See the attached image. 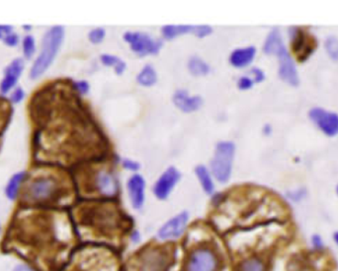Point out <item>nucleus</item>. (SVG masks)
<instances>
[{
    "label": "nucleus",
    "instance_id": "nucleus-1",
    "mask_svg": "<svg viewBox=\"0 0 338 271\" xmlns=\"http://www.w3.org/2000/svg\"><path fill=\"white\" fill-rule=\"evenodd\" d=\"M64 35L65 31L61 26H56L46 33L42 43V52L30 70L32 79L40 77L51 66L62 46Z\"/></svg>",
    "mask_w": 338,
    "mask_h": 271
},
{
    "label": "nucleus",
    "instance_id": "nucleus-2",
    "mask_svg": "<svg viewBox=\"0 0 338 271\" xmlns=\"http://www.w3.org/2000/svg\"><path fill=\"white\" fill-rule=\"evenodd\" d=\"M235 144L229 141L218 143L212 160V173L220 182H227L230 180L235 156Z\"/></svg>",
    "mask_w": 338,
    "mask_h": 271
},
{
    "label": "nucleus",
    "instance_id": "nucleus-3",
    "mask_svg": "<svg viewBox=\"0 0 338 271\" xmlns=\"http://www.w3.org/2000/svg\"><path fill=\"white\" fill-rule=\"evenodd\" d=\"M59 183L58 179L52 176H43L32 180L28 191L34 200H47L59 190Z\"/></svg>",
    "mask_w": 338,
    "mask_h": 271
},
{
    "label": "nucleus",
    "instance_id": "nucleus-4",
    "mask_svg": "<svg viewBox=\"0 0 338 271\" xmlns=\"http://www.w3.org/2000/svg\"><path fill=\"white\" fill-rule=\"evenodd\" d=\"M124 38L131 45L132 50L139 56L156 54L161 47L160 41L153 40L142 33L128 32L125 34Z\"/></svg>",
    "mask_w": 338,
    "mask_h": 271
},
{
    "label": "nucleus",
    "instance_id": "nucleus-5",
    "mask_svg": "<svg viewBox=\"0 0 338 271\" xmlns=\"http://www.w3.org/2000/svg\"><path fill=\"white\" fill-rule=\"evenodd\" d=\"M217 257L215 253L208 248H198L191 254L187 271H216Z\"/></svg>",
    "mask_w": 338,
    "mask_h": 271
},
{
    "label": "nucleus",
    "instance_id": "nucleus-6",
    "mask_svg": "<svg viewBox=\"0 0 338 271\" xmlns=\"http://www.w3.org/2000/svg\"><path fill=\"white\" fill-rule=\"evenodd\" d=\"M291 45L298 59L304 60L312 53L316 44L311 36L299 28L291 30Z\"/></svg>",
    "mask_w": 338,
    "mask_h": 271
},
{
    "label": "nucleus",
    "instance_id": "nucleus-7",
    "mask_svg": "<svg viewBox=\"0 0 338 271\" xmlns=\"http://www.w3.org/2000/svg\"><path fill=\"white\" fill-rule=\"evenodd\" d=\"M309 118L328 136L338 134V115L319 108H314L309 113Z\"/></svg>",
    "mask_w": 338,
    "mask_h": 271
},
{
    "label": "nucleus",
    "instance_id": "nucleus-8",
    "mask_svg": "<svg viewBox=\"0 0 338 271\" xmlns=\"http://www.w3.org/2000/svg\"><path fill=\"white\" fill-rule=\"evenodd\" d=\"M188 213L181 212L167 221L158 231V237L162 240H175L182 236L188 223Z\"/></svg>",
    "mask_w": 338,
    "mask_h": 271
},
{
    "label": "nucleus",
    "instance_id": "nucleus-9",
    "mask_svg": "<svg viewBox=\"0 0 338 271\" xmlns=\"http://www.w3.org/2000/svg\"><path fill=\"white\" fill-rule=\"evenodd\" d=\"M275 55L279 59V75L281 79L290 85L297 86L299 84L298 72L296 65L286 48L282 46Z\"/></svg>",
    "mask_w": 338,
    "mask_h": 271
},
{
    "label": "nucleus",
    "instance_id": "nucleus-10",
    "mask_svg": "<svg viewBox=\"0 0 338 271\" xmlns=\"http://www.w3.org/2000/svg\"><path fill=\"white\" fill-rule=\"evenodd\" d=\"M94 186L101 195L106 197L114 196L118 190L116 177L107 169H100L94 174Z\"/></svg>",
    "mask_w": 338,
    "mask_h": 271
},
{
    "label": "nucleus",
    "instance_id": "nucleus-11",
    "mask_svg": "<svg viewBox=\"0 0 338 271\" xmlns=\"http://www.w3.org/2000/svg\"><path fill=\"white\" fill-rule=\"evenodd\" d=\"M180 179V173L173 167L168 168L156 181L153 191L157 198L165 199Z\"/></svg>",
    "mask_w": 338,
    "mask_h": 271
},
{
    "label": "nucleus",
    "instance_id": "nucleus-12",
    "mask_svg": "<svg viewBox=\"0 0 338 271\" xmlns=\"http://www.w3.org/2000/svg\"><path fill=\"white\" fill-rule=\"evenodd\" d=\"M23 68H24L23 61L20 59L14 60L5 69L4 78L1 84H0V91H1L3 94L9 92L17 83L18 79L20 78Z\"/></svg>",
    "mask_w": 338,
    "mask_h": 271
},
{
    "label": "nucleus",
    "instance_id": "nucleus-13",
    "mask_svg": "<svg viewBox=\"0 0 338 271\" xmlns=\"http://www.w3.org/2000/svg\"><path fill=\"white\" fill-rule=\"evenodd\" d=\"M145 182L141 176L134 175L128 181V190L132 205L135 209H139L144 201Z\"/></svg>",
    "mask_w": 338,
    "mask_h": 271
},
{
    "label": "nucleus",
    "instance_id": "nucleus-14",
    "mask_svg": "<svg viewBox=\"0 0 338 271\" xmlns=\"http://www.w3.org/2000/svg\"><path fill=\"white\" fill-rule=\"evenodd\" d=\"M173 102L178 109L185 113L197 111L202 106L200 97H190L186 91H177L173 96Z\"/></svg>",
    "mask_w": 338,
    "mask_h": 271
},
{
    "label": "nucleus",
    "instance_id": "nucleus-15",
    "mask_svg": "<svg viewBox=\"0 0 338 271\" xmlns=\"http://www.w3.org/2000/svg\"><path fill=\"white\" fill-rule=\"evenodd\" d=\"M255 54L256 51L253 47L238 49L232 54L230 61L236 67H244L251 63L255 57Z\"/></svg>",
    "mask_w": 338,
    "mask_h": 271
},
{
    "label": "nucleus",
    "instance_id": "nucleus-16",
    "mask_svg": "<svg viewBox=\"0 0 338 271\" xmlns=\"http://www.w3.org/2000/svg\"><path fill=\"white\" fill-rule=\"evenodd\" d=\"M282 46L284 45L279 31L273 30L266 40V43L264 45V52L268 55H275Z\"/></svg>",
    "mask_w": 338,
    "mask_h": 271
},
{
    "label": "nucleus",
    "instance_id": "nucleus-17",
    "mask_svg": "<svg viewBox=\"0 0 338 271\" xmlns=\"http://www.w3.org/2000/svg\"><path fill=\"white\" fill-rule=\"evenodd\" d=\"M25 177V172H20L15 174L9 181V182L6 185V189H5V193L6 196L10 199V200H14L17 197L18 191H19V187H20V183L23 181Z\"/></svg>",
    "mask_w": 338,
    "mask_h": 271
},
{
    "label": "nucleus",
    "instance_id": "nucleus-18",
    "mask_svg": "<svg viewBox=\"0 0 338 271\" xmlns=\"http://www.w3.org/2000/svg\"><path fill=\"white\" fill-rule=\"evenodd\" d=\"M195 172H196V175H197L204 190L208 194H211L214 191V183H213L212 178H211L210 173L207 170V168L205 166L200 165L195 169Z\"/></svg>",
    "mask_w": 338,
    "mask_h": 271
},
{
    "label": "nucleus",
    "instance_id": "nucleus-19",
    "mask_svg": "<svg viewBox=\"0 0 338 271\" xmlns=\"http://www.w3.org/2000/svg\"><path fill=\"white\" fill-rule=\"evenodd\" d=\"M194 26H184V25H179V26H165L162 29V34L166 39H173L177 36L183 35L188 32H193Z\"/></svg>",
    "mask_w": 338,
    "mask_h": 271
},
{
    "label": "nucleus",
    "instance_id": "nucleus-20",
    "mask_svg": "<svg viewBox=\"0 0 338 271\" xmlns=\"http://www.w3.org/2000/svg\"><path fill=\"white\" fill-rule=\"evenodd\" d=\"M188 67H189L190 72L196 76L205 75V74L209 73V71H210L209 65L206 62H204L201 59H199L198 57H193L189 60Z\"/></svg>",
    "mask_w": 338,
    "mask_h": 271
},
{
    "label": "nucleus",
    "instance_id": "nucleus-21",
    "mask_svg": "<svg viewBox=\"0 0 338 271\" xmlns=\"http://www.w3.org/2000/svg\"><path fill=\"white\" fill-rule=\"evenodd\" d=\"M136 79H137V82L142 86H151L156 82L157 76L154 69L151 66L146 65L139 72Z\"/></svg>",
    "mask_w": 338,
    "mask_h": 271
},
{
    "label": "nucleus",
    "instance_id": "nucleus-22",
    "mask_svg": "<svg viewBox=\"0 0 338 271\" xmlns=\"http://www.w3.org/2000/svg\"><path fill=\"white\" fill-rule=\"evenodd\" d=\"M102 63L107 66H114L117 74H122L126 68V64L124 61L119 60L117 57L104 55L101 57Z\"/></svg>",
    "mask_w": 338,
    "mask_h": 271
},
{
    "label": "nucleus",
    "instance_id": "nucleus-23",
    "mask_svg": "<svg viewBox=\"0 0 338 271\" xmlns=\"http://www.w3.org/2000/svg\"><path fill=\"white\" fill-rule=\"evenodd\" d=\"M23 53L25 58L31 59L33 55L35 54L36 51V46H35V40L32 36H27L23 40Z\"/></svg>",
    "mask_w": 338,
    "mask_h": 271
},
{
    "label": "nucleus",
    "instance_id": "nucleus-24",
    "mask_svg": "<svg viewBox=\"0 0 338 271\" xmlns=\"http://www.w3.org/2000/svg\"><path fill=\"white\" fill-rule=\"evenodd\" d=\"M326 51L328 55L334 59L338 60V40L336 38H329L326 41Z\"/></svg>",
    "mask_w": 338,
    "mask_h": 271
},
{
    "label": "nucleus",
    "instance_id": "nucleus-25",
    "mask_svg": "<svg viewBox=\"0 0 338 271\" xmlns=\"http://www.w3.org/2000/svg\"><path fill=\"white\" fill-rule=\"evenodd\" d=\"M240 271H263V265L259 260L250 259L241 265Z\"/></svg>",
    "mask_w": 338,
    "mask_h": 271
},
{
    "label": "nucleus",
    "instance_id": "nucleus-26",
    "mask_svg": "<svg viewBox=\"0 0 338 271\" xmlns=\"http://www.w3.org/2000/svg\"><path fill=\"white\" fill-rule=\"evenodd\" d=\"M105 36V31L103 29H94L89 34V40L93 44H99L103 41Z\"/></svg>",
    "mask_w": 338,
    "mask_h": 271
},
{
    "label": "nucleus",
    "instance_id": "nucleus-27",
    "mask_svg": "<svg viewBox=\"0 0 338 271\" xmlns=\"http://www.w3.org/2000/svg\"><path fill=\"white\" fill-rule=\"evenodd\" d=\"M193 33L199 38H204L212 33V28L209 26H194Z\"/></svg>",
    "mask_w": 338,
    "mask_h": 271
},
{
    "label": "nucleus",
    "instance_id": "nucleus-28",
    "mask_svg": "<svg viewBox=\"0 0 338 271\" xmlns=\"http://www.w3.org/2000/svg\"><path fill=\"white\" fill-rule=\"evenodd\" d=\"M252 85H253V81L249 77H242L238 81V88L241 90L249 89L252 87Z\"/></svg>",
    "mask_w": 338,
    "mask_h": 271
},
{
    "label": "nucleus",
    "instance_id": "nucleus-29",
    "mask_svg": "<svg viewBox=\"0 0 338 271\" xmlns=\"http://www.w3.org/2000/svg\"><path fill=\"white\" fill-rule=\"evenodd\" d=\"M23 98H24V91L21 88L16 89L11 95V100L14 103H20L23 100Z\"/></svg>",
    "mask_w": 338,
    "mask_h": 271
},
{
    "label": "nucleus",
    "instance_id": "nucleus-30",
    "mask_svg": "<svg viewBox=\"0 0 338 271\" xmlns=\"http://www.w3.org/2000/svg\"><path fill=\"white\" fill-rule=\"evenodd\" d=\"M3 42H4L6 45L10 46V47H14V46H16V45L18 44L19 38H18V36L15 35V34H10L9 36H7V37L3 40Z\"/></svg>",
    "mask_w": 338,
    "mask_h": 271
},
{
    "label": "nucleus",
    "instance_id": "nucleus-31",
    "mask_svg": "<svg viewBox=\"0 0 338 271\" xmlns=\"http://www.w3.org/2000/svg\"><path fill=\"white\" fill-rule=\"evenodd\" d=\"M10 34H12V27L11 26H6V25L0 26V39L4 40Z\"/></svg>",
    "mask_w": 338,
    "mask_h": 271
},
{
    "label": "nucleus",
    "instance_id": "nucleus-32",
    "mask_svg": "<svg viewBox=\"0 0 338 271\" xmlns=\"http://www.w3.org/2000/svg\"><path fill=\"white\" fill-rule=\"evenodd\" d=\"M123 165L126 169L131 170V171H136L139 168V165L135 162H133L131 160H124L123 161Z\"/></svg>",
    "mask_w": 338,
    "mask_h": 271
},
{
    "label": "nucleus",
    "instance_id": "nucleus-33",
    "mask_svg": "<svg viewBox=\"0 0 338 271\" xmlns=\"http://www.w3.org/2000/svg\"><path fill=\"white\" fill-rule=\"evenodd\" d=\"M250 73L253 75L254 81H256V82H260V81H262V80L264 79V74H263V72H262L261 70L257 69V68L252 69V70L250 71Z\"/></svg>",
    "mask_w": 338,
    "mask_h": 271
},
{
    "label": "nucleus",
    "instance_id": "nucleus-34",
    "mask_svg": "<svg viewBox=\"0 0 338 271\" xmlns=\"http://www.w3.org/2000/svg\"><path fill=\"white\" fill-rule=\"evenodd\" d=\"M75 86H76V89H77L80 93H82V94L87 93V91H88V89H89L88 84H87L86 82H84V81H80V82L75 83Z\"/></svg>",
    "mask_w": 338,
    "mask_h": 271
},
{
    "label": "nucleus",
    "instance_id": "nucleus-35",
    "mask_svg": "<svg viewBox=\"0 0 338 271\" xmlns=\"http://www.w3.org/2000/svg\"><path fill=\"white\" fill-rule=\"evenodd\" d=\"M13 271H34V270L25 264H18L17 266H15Z\"/></svg>",
    "mask_w": 338,
    "mask_h": 271
},
{
    "label": "nucleus",
    "instance_id": "nucleus-36",
    "mask_svg": "<svg viewBox=\"0 0 338 271\" xmlns=\"http://www.w3.org/2000/svg\"><path fill=\"white\" fill-rule=\"evenodd\" d=\"M312 242H313V245H314L315 247H321V246H322L321 239H320L318 236H314V237H313Z\"/></svg>",
    "mask_w": 338,
    "mask_h": 271
},
{
    "label": "nucleus",
    "instance_id": "nucleus-37",
    "mask_svg": "<svg viewBox=\"0 0 338 271\" xmlns=\"http://www.w3.org/2000/svg\"><path fill=\"white\" fill-rule=\"evenodd\" d=\"M334 241H335V242L338 244V232L335 233V235H334Z\"/></svg>",
    "mask_w": 338,
    "mask_h": 271
},
{
    "label": "nucleus",
    "instance_id": "nucleus-38",
    "mask_svg": "<svg viewBox=\"0 0 338 271\" xmlns=\"http://www.w3.org/2000/svg\"><path fill=\"white\" fill-rule=\"evenodd\" d=\"M337 193H338V185H337Z\"/></svg>",
    "mask_w": 338,
    "mask_h": 271
},
{
    "label": "nucleus",
    "instance_id": "nucleus-39",
    "mask_svg": "<svg viewBox=\"0 0 338 271\" xmlns=\"http://www.w3.org/2000/svg\"><path fill=\"white\" fill-rule=\"evenodd\" d=\"M0 230H1V227H0Z\"/></svg>",
    "mask_w": 338,
    "mask_h": 271
}]
</instances>
